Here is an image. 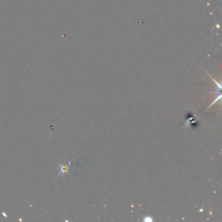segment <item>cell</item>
Returning <instances> with one entry per match:
<instances>
[{"label":"cell","instance_id":"6da1fadb","mask_svg":"<svg viewBox=\"0 0 222 222\" xmlns=\"http://www.w3.org/2000/svg\"><path fill=\"white\" fill-rule=\"evenodd\" d=\"M58 165L60 166V168H61V172L59 173V174H57V177L58 175H60V174H64L65 173H71L72 172L73 173V171H71L70 170V163H68L67 165H62V164H60L59 162H57Z\"/></svg>","mask_w":222,"mask_h":222}]
</instances>
